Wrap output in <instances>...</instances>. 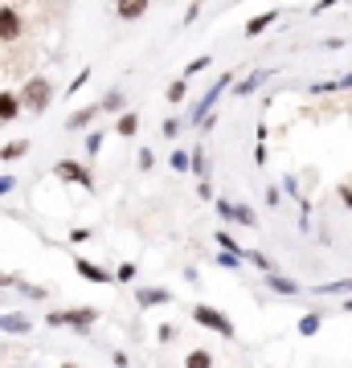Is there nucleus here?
Here are the masks:
<instances>
[{
    "label": "nucleus",
    "instance_id": "nucleus-10",
    "mask_svg": "<svg viewBox=\"0 0 352 368\" xmlns=\"http://www.w3.org/2000/svg\"><path fill=\"white\" fill-rule=\"evenodd\" d=\"M0 331H8V335H25V331H33V320L8 311V315H0Z\"/></svg>",
    "mask_w": 352,
    "mask_h": 368
},
{
    "label": "nucleus",
    "instance_id": "nucleus-12",
    "mask_svg": "<svg viewBox=\"0 0 352 368\" xmlns=\"http://www.w3.org/2000/svg\"><path fill=\"white\" fill-rule=\"evenodd\" d=\"M98 115H103V111H98V102H94V107H82V111H74V115L66 119V131H82V127H90Z\"/></svg>",
    "mask_w": 352,
    "mask_h": 368
},
{
    "label": "nucleus",
    "instance_id": "nucleus-34",
    "mask_svg": "<svg viewBox=\"0 0 352 368\" xmlns=\"http://www.w3.org/2000/svg\"><path fill=\"white\" fill-rule=\"evenodd\" d=\"M17 188V176H0V196H8Z\"/></svg>",
    "mask_w": 352,
    "mask_h": 368
},
{
    "label": "nucleus",
    "instance_id": "nucleus-17",
    "mask_svg": "<svg viewBox=\"0 0 352 368\" xmlns=\"http://www.w3.org/2000/svg\"><path fill=\"white\" fill-rule=\"evenodd\" d=\"M115 12H119L123 21H139V17L148 12V4H143V0H123V4H115Z\"/></svg>",
    "mask_w": 352,
    "mask_h": 368
},
{
    "label": "nucleus",
    "instance_id": "nucleus-11",
    "mask_svg": "<svg viewBox=\"0 0 352 368\" xmlns=\"http://www.w3.org/2000/svg\"><path fill=\"white\" fill-rule=\"evenodd\" d=\"M21 111H25V107H21V98H17V94H12V91H0V123L21 119Z\"/></svg>",
    "mask_w": 352,
    "mask_h": 368
},
{
    "label": "nucleus",
    "instance_id": "nucleus-27",
    "mask_svg": "<svg viewBox=\"0 0 352 368\" xmlns=\"http://www.w3.org/2000/svg\"><path fill=\"white\" fill-rule=\"evenodd\" d=\"M17 291H21V295H29V299H45V295H49V291H45V286H29V282H25V278H21V282H17Z\"/></svg>",
    "mask_w": 352,
    "mask_h": 368
},
{
    "label": "nucleus",
    "instance_id": "nucleus-9",
    "mask_svg": "<svg viewBox=\"0 0 352 368\" xmlns=\"http://www.w3.org/2000/svg\"><path fill=\"white\" fill-rule=\"evenodd\" d=\"M74 270L87 278V282H115V275L111 270H103V266H94L90 258H74Z\"/></svg>",
    "mask_w": 352,
    "mask_h": 368
},
{
    "label": "nucleus",
    "instance_id": "nucleus-38",
    "mask_svg": "<svg viewBox=\"0 0 352 368\" xmlns=\"http://www.w3.org/2000/svg\"><path fill=\"white\" fill-rule=\"evenodd\" d=\"M336 91H352V74H344V78L336 82Z\"/></svg>",
    "mask_w": 352,
    "mask_h": 368
},
{
    "label": "nucleus",
    "instance_id": "nucleus-6",
    "mask_svg": "<svg viewBox=\"0 0 352 368\" xmlns=\"http://www.w3.org/2000/svg\"><path fill=\"white\" fill-rule=\"evenodd\" d=\"M218 213H221V221H225V226H258L254 209L234 205V201H225V196H218Z\"/></svg>",
    "mask_w": 352,
    "mask_h": 368
},
{
    "label": "nucleus",
    "instance_id": "nucleus-19",
    "mask_svg": "<svg viewBox=\"0 0 352 368\" xmlns=\"http://www.w3.org/2000/svg\"><path fill=\"white\" fill-rule=\"evenodd\" d=\"M184 368H213V352H209V348H193V352L184 356Z\"/></svg>",
    "mask_w": 352,
    "mask_h": 368
},
{
    "label": "nucleus",
    "instance_id": "nucleus-30",
    "mask_svg": "<svg viewBox=\"0 0 352 368\" xmlns=\"http://www.w3.org/2000/svg\"><path fill=\"white\" fill-rule=\"evenodd\" d=\"M135 278V262H123L119 270H115V282H132Z\"/></svg>",
    "mask_w": 352,
    "mask_h": 368
},
{
    "label": "nucleus",
    "instance_id": "nucleus-21",
    "mask_svg": "<svg viewBox=\"0 0 352 368\" xmlns=\"http://www.w3.org/2000/svg\"><path fill=\"white\" fill-rule=\"evenodd\" d=\"M209 66H213V53H201L197 62H188V66H184V74H180V78L188 82V78H197V74H201V70H209Z\"/></svg>",
    "mask_w": 352,
    "mask_h": 368
},
{
    "label": "nucleus",
    "instance_id": "nucleus-35",
    "mask_svg": "<svg viewBox=\"0 0 352 368\" xmlns=\"http://www.w3.org/2000/svg\"><path fill=\"white\" fill-rule=\"evenodd\" d=\"M160 131H164V136H168V139H173V136H180V119H168V123H164Z\"/></svg>",
    "mask_w": 352,
    "mask_h": 368
},
{
    "label": "nucleus",
    "instance_id": "nucleus-39",
    "mask_svg": "<svg viewBox=\"0 0 352 368\" xmlns=\"http://www.w3.org/2000/svg\"><path fill=\"white\" fill-rule=\"evenodd\" d=\"M340 201H344V205L352 209V188H340Z\"/></svg>",
    "mask_w": 352,
    "mask_h": 368
},
{
    "label": "nucleus",
    "instance_id": "nucleus-32",
    "mask_svg": "<svg viewBox=\"0 0 352 368\" xmlns=\"http://www.w3.org/2000/svg\"><path fill=\"white\" fill-rule=\"evenodd\" d=\"M152 164H156V156H152V147H139V168H143V172H148V168H152Z\"/></svg>",
    "mask_w": 352,
    "mask_h": 368
},
{
    "label": "nucleus",
    "instance_id": "nucleus-1",
    "mask_svg": "<svg viewBox=\"0 0 352 368\" xmlns=\"http://www.w3.org/2000/svg\"><path fill=\"white\" fill-rule=\"evenodd\" d=\"M193 323H201L205 331H213L221 340H234V335H238V331H234V320H229L225 311H218V307H209V303H193Z\"/></svg>",
    "mask_w": 352,
    "mask_h": 368
},
{
    "label": "nucleus",
    "instance_id": "nucleus-2",
    "mask_svg": "<svg viewBox=\"0 0 352 368\" xmlns=\"http://www.w3.org/2000/svg\"><path fill=\"white\" fill-rule=\"evenodd\" d=\"M98 307H62V311H49L45 315V323L49 327H78V331H87V327H94L98 323Z\"/></svg>",
    "mask_w": 352,
    "mask_h": 368
},
{
    "label": "nucleus",
    "instance_id": "nucleus-8",
    "mask_svg": "<svg viewBox=\"0 0 352 368\" xmlns=\"http://www.w3.org/2000/svg\"><path fill=\"white\" fill-rule=\"evenodd\" d=\"M135 303L139 307H164V303H173V291H164V286H139Z\"/></svg>",
    "mask_w": 352,
    "mask_h": 368
},
{
    "label": "nucleus",
    "instance_id": "nucleus-16",
    "mask_svg": "<svg viewBox=\"0 0 352 368\" xmlns=\"http://www.w3.org/2000/svg\"><path fill=\"white\" fill-rule=\"evenodd\" d=\"M135 131H139V115H132V111H123V115H119V119H115V136L132 139Z\"/></svg>",
    "mask_w": 352,
    "mask_h": 368
},
{
    "label": "nucleus",
    "instance_id": "nucleus-22",
    "mask_svg": "<svg viewBox=\"0 0 352 368\" xmlns=\"http://www.w3.org/2000/svg\"><path fill=\"white\" fill-rule=\"evenodd\" d=\"M25 151H29V139H12V143L0 147V160H21Z\"/></svg>",
    "mask_w": 352,
    "mask_h": 368
},
{
    "label": "nucleus",
    "instance_id": "nucleus-41",
    "mask_svg": "<svg viewBox=\"0 0 352 368\" xmlns=\"http://www.w3.org/2000/svg\"><path fill=\"white\" fill-rule=\"evenodd\" d=\"M62 368H78V365H62Z\"/></svg>",
    "mask_w": 352,
    "mask_h": 368
},
{
    "label": "nucleus",
    "instance_id": "nucleus-3",
    "mask_svg": "<svg viewBox=\"0 0 352 368\" xmlns=\"http://www.w3.org/2000/svg\"><path fill=\"white\" fill-rule=\"evenodd\" d=\"M17 98H21V107H29L33 115H42V111H49V102H53V82L49 78H29L25 91L17 94Z\"/></svg>",
    "mask_w": 352,
    "mask_h": 368
},
{
    "label": "nucleus",
    "instance_id": "nucleus-26",
    "mask_svg": "<svg viewBox=\"0 0 352 368\" xmlns=\"http://www.w3.org/2000/svg\"><path fill=\"white\" fill-rule=\"evenodd\" d=\"M98 111H123V91H111L103 102H98Z\"/></svg>",
    "mask_w": 352,
    "mask_h": 368
},
{
    "label": "nucleus",
    "instance_id": "nucleus-20",
    "mask_svg": "<svg viewBox=\"0 0 352 368\" xmlns=\"http://www.w3.org/2000/svg\"><path fill=\"white\" fill-rule=\"evenodd\" d=\"M324 327V311H308L303 320H299V335H315Z\"/></svg>",
    "mask_w": 352,
    "mask_h": 368
},
{
    "label": "nucleus",
    "instance_id": "nucleus-5",
    "mask_svg": "<svg viewBox=\"0 0 352 368\" xmlns=\"http://www.w3.org/2000/svg\"><path fill=\"white\" fill-rule=\"evenodd\" d=\"M53 176L78 184V188H94V176L87 172V164H78V160H58V164H53Z\"/></svg>",
    "mask_w": 352,
    "mask_h": 368
},
{
    "label": "nucleus",
    "instance_id": "nucleus-13",
    "mask_svg": "<svg viewBox=\"0 0 352 368\" xmlns=\"http://www.w3.org/2000/svg\"><path fill=\"white\" fill-rule=\"evenodd\" d=\"M266 286H270L274 295H291V299H295V295H303V286H299V282H291V278H283V275H266Z\"/></svg>",
    "mask_w": 352,
    "mask_h": 368
},
{
    "label": "nucleus",
    "instance_id": "nucleus-37",
    "mask_svg": "<svg viewBox=\"0 0 352 368\" xmlns=\"http://www.w3.org/2000/svg\"><path fill=\"white\" fill-rule=\"evenodd\" d=\"M238 262H242V258H234V254H218V266H229V270H234Z\"/></svg>",
    "mask_w": 352,
    "mask_h": 368
},
{
    "label": "nucleus",
    "instance_id": "nucleus-31",
    "mask_svg": "<svg viewBox=\"0 0 352 368\" xmlns=\"http://www.w3.org/2000/svg\"><path fill=\"white\" fill-rule=\"evenodd\" d=\"M246 262H254L258 270H266V275H270V262H266V258L258 254V250H246Z\"/></svg>",
    "mask_w": 352,
    "mask_h": 368
},
{
    "label": "nucleus",
    "instance_id": "nucleus-24",
    "mask_svg": "<svg viewBox=\"0 0 352 368\" xmlns=\"http://www.w3.org/2000/svg\"><path fill=\"white\" fill-rule=\"evenodd\" d=\"M164 98H168V102H184V98H188V82H184V78H176V82H168V91H164Z\"/></svg>",
    "mask_w": 352,
    "mask_h": 368
},
{
    "label": "nucleus",
    "instance_id": "nucleus-14",
    "mask_svg": "<svg viewBox=\"0 0 352 368\" xmlns=\"http://www.w3.org/2000/svg\"><path fill=\"white\" fill-rule=\"evenodd\" d=\"M311 295L315 299H328V295H352V278H340V282H324V286H311Z\"/></svg>",
    "mask_w": 352,
    "mask_h": 368
},
{
    "label": "nucleus",
    "instance_id": "nucleus-7",
    "mask_svg": "<svg viewBox=\"0 0 352 368\" xmlns=\"http://www.w3.org/2000/svg\"><path fill=\"white\" fill-rule=\"evenodd\" d=\"M25 33V17L12 8V4H0V42L8 46V42H17Z\"/></svg>",
    "mask_w": 352,
    "mask_h": 368
},
{
    "label": "nucleus",
    "instance_id": "nucleus-29",
    "mask_svg": "<svg viewBox=\"0 0 352 368\" xmlns=\"http://www.w3.org/2000/svg\"><path fill=\"white\" fill-rule=\"evenodd\" d=\"M98 147H103V131H90L87 136V156H98Z\"/></svg>",
    "mask_w": 352,
    "mask_h": 368
},
{
    "label": "nucleus",
    "instance_id": "nucleus-18",
    "mask_svg": "<svg viewBox=\"0 0 352 368\" xmlns=\"http://www.w3.org/2000/svg\"><path fill=\"white\" fill-rule=\"evenodd\" d=\"M168 164H173V172H180V176L193 172V151H188V147H176L173 156H168Z\"/></svg>",
    "mask_w": 352,
    "mask_h": 368
},
{
    "label": "nucleus",
    "instance_id": "nucleus-23",
    "mask_svg": "<svg viewBox=\"0 0 352 368\" xmlns=\"http://www.w3.org/2000/svg\"><path fill=\"white\" fill-rule=\"evenodd\" d=\"M218 246H221V254H234V258H246V250H242V246H238V241H234V237H229V233H225V230H218Z\"/></svg>",
    "mask_w": 352,
    "mask_h": 368
},
{
    "label": "nucleus",
    "instance_id": "nucleus-4",
    "mask_svg": "<svg viewBox=\"0 0 352 368\" xmlns=\"http://www.w3.org/2000/svg\"><path fill=\"white\" fill-rule=\"evenodd\" d=\"M225 86H234V74H229V70H225V74H221L218 82H213L209 91L201 94L197 102H193V111H188V123H205V119L213 115V102L221 98V91H225Z\"/></svg>",
    "mask_w": 352,
    "mask_h": 368
},
{
    "label": "nucleus",
    "instance_id": "nucleus-15",
    "mask_svg": "<svg viewBox=\"0 0 352 368\" xmlns=\"http://www.w3.org/2000/svg\"><path fill=\"white\" fill-rule=\"evenodd\" d=\"M274 21H279V12H274V8H270V12H258L254 21H246V37H258V33H266Z\"/></svg>",
    "mask_w": 352,
    "mask_h": 368
},
{
    "label": "nucleus",
    "instance_id": "nucleus-28",
    "mask_svg": "<svg viewBox=\"0 0 352 368\" xmlns=\"http://www.w3.org/2000/svg\"><path fill=\"white\" fill-rule=\"evenodd\" d=\"M193 172L205 181V151H201V147H193Z\"/></svg>",
    "mask_w": 352,
    "mask_h": 368
},
{
    "label": "nucleus",
    "instance_id": "nucleus-33",
    "mask_svg": "<svg viewBox=\"0 0 352 368\" xmlns=\"http://www.w3.org/2000/svg\"><path fill=\"white\" fill-rule=\"evenodd\" d=\"M87 78H90V70H82V74H78V78H74V86H66V94L82 91V86H87Z\"/></svg>",
    "mask_w": 352,
    "mask_h": 368
},
{
    "label": "nucleus",
    "instance_id": "nucleus-40",
    "mask_svg": "<svg viewBox=\"0 0 352 368\" xmlns=\"http://www.w3.org/2000/svg\"><path fill=\"white\" fill-rule=\"evenodd\" d=\"M344 311H352V295H349V299H344Z\"/></svg>",
    "mask_w": 352,
    "mask_h": 368
},
{
    "label": "nucleus",
    "instance_id": "nucleus-25",
    "mask_svg": "<svg viewBox=\"0 0 352 368\" xmlns=\"http://www.w3.org/2000/svg\"><path fill=\"white\" fill-rule=\"evenodd\" d=\"M266 74H250V78H242V82H238V86H234V94H254L258 91V82H263Z\"/></svg>",
    "mask_w": 352,
    "mask_h": 368
},
{
    "label": "nucleus",
    "instance_id": "nucleus-36",
    "mask_svg": "<svg viewBox=\"0 0 352 368\" xmlns=\"http://www.w3.org/2000/svg\"><path fill=\"white\" fill-rule=\"evenodd\" d=\"M17 282H21V275H4V270H0V291H4V286H12V291H17Z\"/></svg>",
    "mask_w": 352,
    "mask_h": 368
}]
</instances>
